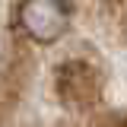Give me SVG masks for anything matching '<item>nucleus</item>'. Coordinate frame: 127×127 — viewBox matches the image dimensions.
<instances>
[{"instance_id":"obj_2","label":"nucleus","mask_w":127,"mask_h":127,"mask_svg":"<svg viewBox=\"0 0 127 127\" xmlns=\"http://www.w3.org/2000/svg\"><path fill=\"white\" fill-rule=\"evenodd\" d=\"M19 22H22V32L32 41L51 45L67 32L70 13H67L64 0H26L22 10H19Z\"/></svg>"},{"instance_id":"obj_1","label":"nucleus","mask_w":127,"mask_h":127,"mask_svg":"<svg viewBox=\"0 0 127 127\" xmlns=\"http://www.w3.org/2000/svg\"><path fill=\"white\" fill-rule=\"evenodd\" d=\"M54 89L67 108L86 111L102 95V73L89 61H64L54 73Z\"/></svg>"},{"instance_id":"obj_3","label":"nucleus","mask_w":127,"mask_h":127,"mask_svg":"<svg viewBox=\"0 0 127 127\" xmlns=\"http://www.w3.org/2000/svg\"><path fill=\"white\" fill-rule=\"evenodd\" d=\"M92 127H127L124 121H114V118H108V121H98V124H92Z\"/></svg>"}]
</instances>
